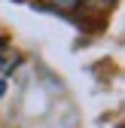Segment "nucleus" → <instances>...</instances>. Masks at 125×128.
I'll return each instance as SVG.
<instances>
[{
    "label": "nucleus",
    "mask_w": 125,
    "mask_h": 128,
    "mask_svg": "<svg viewBox=\"0 0 125 128\" xmlns=\"http://www.w3.org/2000/svg\"><path fill=\"white\" fill-rule=\"evenodd\" d=\"M15 64H18V55H15V52H9L6 40H0V67H3V70H9V67H15Z\"/></svg>",
    "instance_id": "1"
},
{
    "label": "nucleus",
    "mask_w": 125,
    "mask_h": 128,
    "mask_svg": "<svg viewBox=\"0 0 125 128\" xmlns=\"http://www.w3.org/2000/svg\"><path fill=\"white\" fill-rule=\"evenodd\" d=\"M113 3H116V0H86V6H88V9H95V12H107Z\"/></svg>",
    "instance_id": "2"
},
{
    "label": "nucleus",
    "mask_w": 125,
    "mask_h": 128,
    "mask_svg": "<svg viewBox=\"0 0 125 128\" xmlns=\"http://www.w3.org/2000/svg\"><path fill=\"white\" fill-rule=\"evenodd\" d=\"M46 3H52L55 9H64L67 12V9H76V6H80V0H46Z\"/></svg>",
    "instance_id": "3"
},
{
    "label": "nucleus",
    "mask_w": 125,
    "mask_h": 128,
    "mask_svg": "<svg viewBox=\"0 0 125 128\" xmlns=\"http://www.w3.org/2000/svg\"><path fill=\"white\" fill-rule=\"evenodd\" d=\"M3 92H6V82H3V79H0V94H3Z\"/></svg>",
    "instance_id": "4"
}]
</instances>
